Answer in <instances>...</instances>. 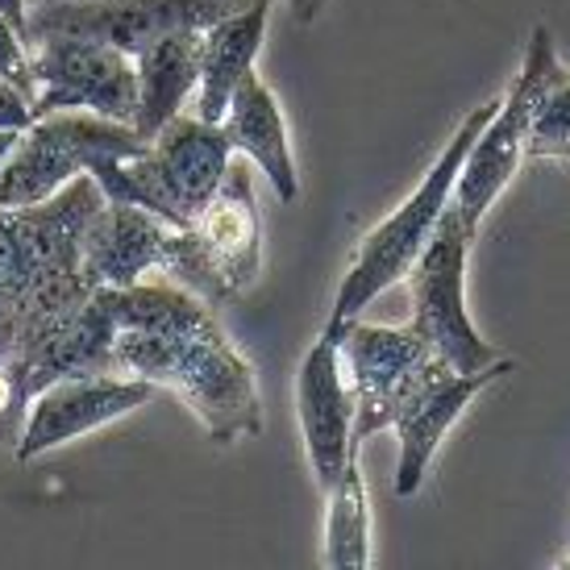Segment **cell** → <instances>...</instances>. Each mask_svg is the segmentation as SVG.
Segmentation results:
<instances>
[{"label":"cell","mask_w":570,"mask_h":570,"mask_svg":"<svg viewBox=\"0 0 570 570\" xmlns=\"http://www.w3.org/2000/svg\"><path fill=\"white\" fill-rule=\"evenodd\" d=\"M112 321V375L167 387L208 429L234 445L263 433V400L246 363L213 317V304L179 284L100 287Z\"/></svg>","instance_id":"obj_1"},{"label":"cell","mask_w":570,"mask_h":570,"mask_svg":"<svg viewBox=\"0 0 570 570\" xmlns=\"http://www.w3.org/2000/svg\"><path fill=\"white\" fill-rule=\"evenodd\" d=\"M105 205L92 175L50 200L0 208V358H26L96 292L83 271V225Z\"/></svg>","instance_id":"obj_2"},{"label":"cell","mask_w":570,"mask_h":570,"mask_svg":"<svg viewBox=\"0 0 570 570\" xmlns=\"http://www.w3.org/2000/svg\"><path fill=\"white\" fill-rule=\"evenodd\" d=\"M229 159H234V146L222 126L200 121L196 112H175L146 150L126 159L100 155L88 175L112 205H138L155 213L163 225L184 229L217 191Z\"/></svg>","instance_id":"obj_3"},{"label":"cell","mask_w":570,"mask_h":570,"mask_svg":"<svg viewBox=\"0 0 570 570\" xmlns=\"http://www.w3.org/2000/svg\"><path fill=\"white\" fill-rule=\"evenodd\" d=\"M491 112H495V100L466 112L459 134L445 142L438 163H433L429 175L421 179V188L412 191L392 217H383V222L358 242V250H354L346 275H342V284H337V296H333V308L325 325H346V321L358 317L375 296H383L387 287H396L400 279H409L412 263L421 258L425 242L433 238V229H438L445 205H450V191H454V179H459V171H462V159H466V150H471L479 129L488 126Z\"/></svg>","instance_id":"obj_4"},{"label":"cell","mask_w":570,"mask_h":570,"mask_svg":"<svg viewBox=\"0 0 570 570\" xmlns=\"http://www.w3.org/2000/svg\"><path fill=\"white\" fill-rule=\"evenodd\" d=\"M258 267H263V217L254 200V171L242 155H234L205 208L184 229H171L163 271L200 301L225 304L258 279Z\"/></svg>","instance_id":"obj_5"},{"label":"cell","mask_w":570,"mask_h":570,"mask_svg":"<svg viewBox=\"0 0 570 570\" xmlns=\"http://www.w3.org/2000/svg\"><path fill=\"white\" fill-rule=\"evenodd\" d=\"M146 138L126 121H109L96 112L63 109L42 112L21 129V138L0 163V208H26L50 200L83 175L100 155H138Z\"/></svg>","instance_id":"obj_6"},{"label":"cell","mask_w":570,"mask_h":570,"mask_svg":"<svg viewBox=\"0 0 570 570\" xmlns=\"http://www.w3.org/2000/svg\"><path fill=\"white\" fill-rule=\"evenodd\" d=\"M333 330L342 333V366L354 392V450H363L380 429L396 425L400 412L429 383L450 375V366L416 337L412 325H366L354 317Z\"/></svg>","instance_id":"obj_7"},{"label":"cell","mask_w":570,"mask_h":570,"mask_svg":"<svg viewBox=\"0 0 570 570\" xmlns=\"http://www.w3.org/2000/svg\"><path fill=\"white\" fill-rule=\"evenodd\" d=\"M475 234L450 213L445 205L442 222L433 229V238L425 242L421 258L409 271V296H412V330L425 342L450 371H483L491 366L495 350L479 337L466 313V254H471Z\"/></svg>","instance_id":"obj_8"},{"label":"cell","mask_w":570,"mask_h":570,"mask_svg":"<svg viewBox=\"0 0 570 570\" xmlns=\"http://www.w3.org/2000/svg\"><path fill=\"white\" fill-rule=\"evenodd\" d=\"M554 55L558 50L550 30L538 26L533 38H529V50H524L521 76L512 80L508 96L495 100V112L488 117V126L475 134V142L462 159V171L454 179V191H450V213L471 234H479V222L488 217V208L500 200V191L512 184V175L521 167L524 138H529V112H533V100H538L546 63Z\"/></svg>","instance_id":"obj_9"},{"label":"cell","mask_w":570,"mask_h":570,"mask_svg":"<svg viewBox=\"0 0 570 570\" xmlns=\"http://www.w3.org/2000/svg\"><path fill=\"white\" fill-rule=\"evenodd\" d=\"M33 67V117L80 109L134 126L138 112V63L126 50L76 38V33H42L30 38Z\"/></svg>","instance_id":"obj_10"},{"label":"cell","mask_w":570,"mask_h":570,"mask_svg":"<svg viewBox=\"0 0 570 570\" xmlns=\"http://www.w3.org/2000/svg\"><path fill=\"white\" fill-rule=\"evenodd\" d=\"M250 0H47L33 4L26 33H76L138 59L150 42L175 30H205L217 17L238 13Z\"/></svg>","instance_id":"obj_11"},{"label":"cell","mask_w":570,"mask_h":570,"mask_svg":"<svg viewBox=\"0 0 570 570\" xmlns=\"http://www.w3.org/2000/svg\"><path fill=\"white\" fill-rule=\"evenodd\" d=\"M155 383L129 380V375H63V380L42 383L30 396L26 425L13 445L17 462L42 459L47 450L76 442L83 433L112 425L155 400Z\"/></svg>","instance_id":"obj_12"},{"label":"cell","mask_w":570,"mask_h":570,"mask_svg":"<svg viewBox=\"0 0 570 570\" xmlns=\"http://www.w3.org/2000/svg\"><path fill=\"white\" fill-rule=\"evenodd\" d=\"M296 416H301L304 454L321 488L342 475L358 450L350 442L354 433V392H350L346 366H342V333L325 325L308 346L296 371Z\"/></svg>","instance_id":"obj_13"},{"label":"cell","mask_w":570,"mask_h":570,"mask_svg":"<svg viewBox=\"0 0 570 570\" xmlns=\"http://www.w3.org/2000/svg\"><path fill=\"white\" fill-rule=\"evenodd\" d=\"M508 371H512V358H495L491 366H483V371H466V375L450 371V375H442L438 383H429L425 392L400 412L396 425H392L400 438L396 495L409 500V495L421 491L429 462H433V454H438V445L445 442V433L454 429V421H459L462 412L471 409V400H475L483 387H491L500 375H508Z\"/></svg>","instance_id":"obj_14"},{"label":"cell","mask_w":570,"mask_h":570,"mask_svg":"<svg viewBox=\"0 0 570 570\" xmlns=\"http://www.w3.org/2000/svg\"><path fill=\"white\" fill-rule=\"evenodd\" d=\"M171 225L138 205H105L83 225V271L96 287H129L146 271H163Z\"/></svg>","instance_id":"obj_15"},{"label":"cell","mask_w":570,"mask_h":570,"mask_svg":"<svg viewBox=\"0 0 570 570\" xmlns=\"http://www.w3.org/2000/svg\"><path fill=\"white\" fill-rule=\"evenodd\" d=\"M275 4L279 0H250L246 9L217 17L213 26L200 30V80H196V92H191V112L200 121L222 126L234 88L242 83L246 71H254V59L263 50Z\"/></svg>","instance_id":"obj_16"},{"label":"cell","mask_w":570,"mask_h":570,"mask_svg":"<svg viewBox=\"0 0 570 570\" xmlns=\"http://www.w3.org/2000/svg\"><path fill=\"white\" fill-rule=\"evenodd\" d=\"M222 129L234 155L258 167L267 175L271 191L292 205L301 196V175H296V159H292V142H287L284 109L267 83L258 80V71H246L242 83L229 96V109L222 117Z\"/></svg>","instance_id":"obj_17"},{"label":"cell","mask_w":570,"mask_h":570,"mask_svg":"<svg viewBox=\"0 0 570 570\" xmlns=\"http://www.w3.org/2000/svg\"><path fill=\"white\" fill-rule=\"evenodd\" d=\"M138 63V112L134 129L146 142L159 134L196 92L200 80V30H175L134 59Z\"/></svg>","instance_id":"obj_18"},{"label":"cell","mask_w":570,"mask_h":570,"mask_svg":"<svg viewBox=\"0 0 570 570\" xmlns=\"http://www.w3.org/2000/svg\"><path fill=\"white\" fill-rule=\"evenodd\" d=\"M330 508H325V567L330 570H366L371 567V504L358 459L342 466L333 479Z\"/></svg>","instance_id":"obj_19"},{"label":"cell","mask_w":570,"mask_h":570,"mask_svg":"<svg viewBox=\"0 0 570 570\" xmlns=\"http://www.w3.org/2000/svg\"><path fill=\"white\" fill-rule=\"evenodd\" d=\"M567 138H570V67L558 63L554 55L546 63L538 100H533V112H529L524 155L529 159H554Z\"/></svg>","instance_id":"obj_20"},{"label":"cell","mask_w":570,"mask_h":570,"mask_svg":"<svg viewBox=\"0 0 570 570\" xmlns=\"http://www.w3.org/2000/svg\"><path fill=\"white\" fill-rule=\"evenodd\" d=\"M26 409H30V383L17 358H0V442L17 445L21 425H26Z\"/></svg>","instance_id":"obj_21"},{"label":"cell","mask_w":570,"mask_h":570,"mask_svg":"<svg viewBox=\"0 0 570 570\" xmlns=\"http://www.w3.org/2000/svg\"><path fill=\"white\" fill-rule=\"evenodd\" d=\"M0 80H9L17 92L33 105V67H30V33L17 30L9 17L0 13Z\"/></svg>","instance_id":"obj_22"},{"label":"cell","mask_w":570,"mask_h":570,"mask_svg":"<svg viewBox=\"0 0 570 570\" xmlns=\"http://www.w3.org/2000/svg\"><path fill=\"white\" fill-rule=\"evenodd\" d=\"M33 121V105L9 80H0V129H26Z\"/></svg>","instance_id":"obj_23"},{"label":"cell","mask_w":570,"mask_h":570,"mask_svg":"<svg viewBox=\"0 0 570 570\" xmlns=\"http://www.w3.org/2000/svg\"><path fill=\"white\" fill-rule=\"evenodd\" d=\"M0 13L9 17L17 30H26V21H30V4H26V0H0Z\"/></svg>","instance_id":"obj_24"},{"label":"cell","mask_w":570,"mask_h":570,"mask_svg":"<svg viewBox=\"0 0 570 570\" xmlns=\"http://www.w3.org/2000/svg\"><path fill=\"white\" fill-rule=\"evenodd\" d=\"M284 4L301 17V21H313V17H321V9H325L330 0H284Z\"/></svg>","instance_id":"obj_25"},{"label":"cell","mask_w":570,"mask_h":570,"mask_svg":"<svg viewBox=\"0 0 570 570\" xmlns=\"http://www.w3.org/2000/svg\"><path fill=\"white\" fill-rule=\"evenodd\" d=\"M17 138H21V129H0V163H4V155L13 150Z\"/></svg>","instance_id":"obj_26"},{"label":"cell","mask_w":570,"mask_h":570,"mask_svg":"<svg viewBox=\"0 0 570 570\" xmlns=\"http://www.w3.org/2000/svg\"><path fill=\"white\" fill-rule=\"evenodd\" d=\"M26 4H30V9H33V4H47V0H26Z\"/></svg>","instance_id":"obj_27"},{"label":"cell","mask_w":570,"mask_h":570,"mask_svg":"<svg viewBox=\"0 0 570 570\" xmlns=\"http://www.w3.org/2000/svg\"><path fill=\"white\" fill-rule=\"evenodd\" d=\"M562 567H570V558H567V562H562Z\"/></svg>","instance_id":"obj_28"}]
</instances>
